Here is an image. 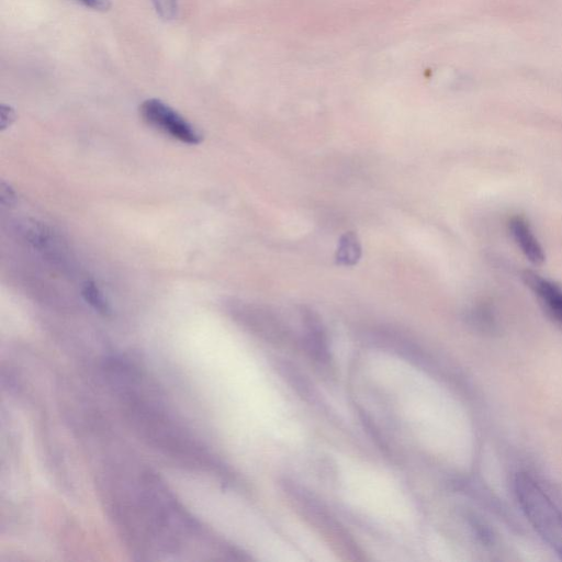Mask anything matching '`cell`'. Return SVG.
Here are the masks:
<instances>
[{"instance_id":"obj_7","label":"cell","mask_w":562,"mask_h":562,"mask_svg":"<svg viewBox=\"0 0 562 562\" xmlns=\"http://www.w3.org/2000/svg\"><path fill=\"white\" fill-rule=\"evenodd\" d=\"M153 3L160 19L165 21H172L178 16V0H153Z\"/></svg>"},{"instance_id":"obj_9","label":"cell","mask_w":562,"mask_h":562,"mask_svg":"<svg viewBox=\"0 0 562 562\" xmlns=\"http://www.w3.org/2000/svg\"><path fill=\"white\" fill-rule=\"evenodd\" d=\"M86 7L97 11H106L111 7L110 0H78Z\"/></svg>"},{"instance_id":"obj_8","label":"cell","mask_w":562,"mask_h":562,"mask_svg":"<svg viewBox=\"0 0 562 562\" xmlns=\"http://www.w3.org/2000/svg\"><path fill=\"white\" fill-rule=\"evenodd\" d=\"M0 117L1 130H4L13 122L15 114L9 105L2 104L0 110Z\"/></svg>"},{"instance_id":"obj_6","label":"cell","mask_w":562,"mask_h":562,"mask_svg":"<svg viewBox=\"0 0 562 562\" xmlns=\"http://www.w3.org/2000/svg\"><path fill=\"white\" fill-rule=\"evenodd\" d=\"M82 296L98 312L102 314H108L110 312L108 302L104 300L100 289L93 282L88 281L83 284Z\"/></svg>"},{"instance_id":"obj_4","label":"cell","mask_w":562,"mask_h":562,"mask_svg":"<svg viewBox=\"0 0 562 562\" xmlns=\"http://www.w3.org/2000/svg\"><path fill=\"white\" fill-rule=\"evenodd\" d=\"M508 229L517 247L532 265L540 266L544 262L543 247L524 216L515 215L510 217Z\"/></svg>"},{"instance_id":"obj_2","label":"cell","mask_w":562,"mask_h":562,"mask_svg":"<svg viewBox=\"0 0 562 562\" xmlns=\"http://www.w3.org/2000/svg\"><path fill=\"white\" fill-rule=\"evenodd\" d=\"M143 119L155 128L182 143H201L200 132L177 111L158 99L145 100L140 108Z\"/></svg>"},{"instance_id":"obj_5","label":"cell","mask_w":562,"mask_h":562,"mask_svg":"<svg viewBox=\"0 0 562 562\" xmlns=\"http://www.w3.org/2000/svg\"><path fill=\"white\" fill-rule=\"evenodd\" d=\"M360 256V246L356 236L351 233L346 234L340 240L337 252V260L345 265L355 263Z\"/></svg>"},{"instance_id":"obj_1","label":"cell","mask_w":562,"mask_h":562,"mask_svg":"<svg viewBox=\"0 0 562 562\" xmlns=\"http://www.w3.org/2000/svg\"><path fill=\"white\" fill-rule=\"evenodd\" d=\"M518 504L536 532L562 559V512L539 482L526 472L514 479Z\"/></svg>"},{"instance_id":"obj_3","label":"cell","mask_w":562,"mask_h":562,"mask_svg":"<svg viewBox=\"0 0 562 562\" xmlns=\"http://www.w3.org/2000/svg\"><path fill=\"white\" fill-rule=\"evenodd\" d=\"M544 314L562 329V283L532 270L520 274Z\"/></svg>"}]
</instances>
